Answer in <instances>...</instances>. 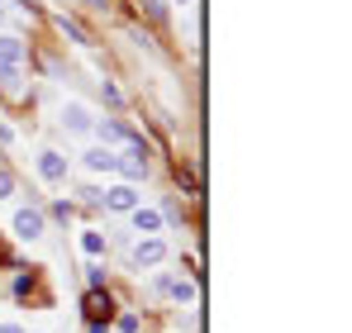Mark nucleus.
<instances>
[{
	"label": "nucleus",
	"mask_w": 352,
	"mask_h": 333,
	"mask_svg": "<svg viewBox=\"0 0 352 333\" xmlns=\"http://www.w3.org/2000/svg\"><path fill=\"white\" fill-rule=\"evenodd\" d=\"M86 319H91V324H110V319H115L110 290H91V295H86Z\"/></svg>",
	"instance_id": "f257e3e1"
},
{
	"label": "nucleus",
	"mask_w": 352,
	"mask_h": 333,
	"mask_svg": "<svg viewBox=\"0 0 352 333\" xmlns=\"http://www.w3.org/2000/svg\"><path fill=\"white\" fill-rule=\"evenodd\" d=\"M14 233H19V238H38V233H43V215H38V210H19V215H14Z\"/></svg>",
	"instance_id": "f03ea898"
},
{
	"label": "nucleus",
	"mask_w": 352,
	"mask_h": 333,
	"mask_svg": "<svg viewBox=\"0 0 352 333\" xmlns=\"http://www.w3.org/2000/svg\"><path fill=\"white\" fill-rule=\"evenodd\" d=\"M162 257H167V248H162L157 238H148V243H138V253H133V262H138V267H157Z\"/></svg>",
	"instance_id": "7ed1b4c3"
},
{
	"label": "nucleus",
	"mask_w": 352,
	"mask_h": 333,
	"mask_svg": "<svg viewBox=\"0 0 352 333\" xmlns=\"http://www.w3.org/2000/svg\"><path fill=\"white\" fill-rule=\"evenodd\" d=\"M19 62H24V43L10 39V34H0V67H19Z\"/></svg>",
	"instance_id": "20e7f679"
},
{
	"label": "nucleus",
	"mask_w": 352,
	"mask_h": 333,
	"mask_svg": "<svg viewBox=\"0 0 352 333\" xmlns=\"http://www.w3.org/2000/svg\"><path fill=\"white\" fill-rule=\"evenodd\" d=\"M86 166L91 171H119V158L110 148H96V153H86Z\"/></svg>",
	"instance_id": "39448f33"
},
{
	"label": "nucleus",
	"mask_w": 352,
	"mask_h": 333,
	"mask_svg": "<svg viewBox=\"0 0 352 333\" xmlns=\"http://www.w3.org/2000/svg\"><path fill=\"white\" fill-rule=\"evenodd\" d=\"M38 171H43L48 181H62V176H67V162H62L58 153H43V158H38Z\"/></svg>",
	"instance_id": "423d86ee"
},
{
	"label": "nucleus",
	"mask_w": 352,
	"mask_h": 333,
	"mask_svg": "<svg viewBox=\"0 0 352 333\" xmlns=\"http://www.w3.org/2000/svg\"><path fill=\"white\" fill-rule=\"evenodd\" d=\"M62 119H67V129H72V133H86V129H91V114L81 110V105H67Z\"/></svg>",
	"instance_id": "0eeeda50"
},
{
	"label": "nucleus",
	"mask_w": 352,
	"mask_h": 333,
	"mask_svg": "<svg viewBox=\"0 0 352 333\" xmlns=\"http://www.w3.org/2000/svg\"><path fill=\"white\" fill-rule=\"evenodd\" d=\"M133 205H138L133 186H115V191H110V210H133Z\"/></svg>",
	"instance_id": "6e6552de"
},
{
	"label": "nucleus",
	"mask_w": 352,
	"mask_h": 333,
	"mask_svg": "<svg viewBox=\"0 0 352 333\" xmlns=\"http://www.w3.org/2000/svg\"><path fill=\"white\" fill-rule=\"evenodd\" d=\"M157 290H167V295H172V300H190V295H195V286H190V281H157Z\"/></svg>",
	"instance_id": "1a4fd4ad"
},
{
	"label": "nucleus",
	"mask_w": 352,
	"mask_h": 333,
	"mask_svg": "<svg viewBox=\"0 0 352 333\" xmlns=\"http://www.w3.org/2000/svg\"><path fill=\"white\" fill-rule=\"evenodd\" d=\"M133 224H138V233H157V215H153V210H138V215H133Z\"/></svg>",
	"instance_id": "9d476101"
},
{
	"label": "nucleus",
	"mask_w": 352,
	"mask_h": 333,
	"mask_svg": "<svg viewBox=\"0 0 352 333\" xmlns=\"http://www.w3.org/2000/svg\"><path fill=\"white\" fill-rule=\"evenodd\" d=\"M81 248H86L91 257H100V253H105V238H100V233H81Z\"/></svg>",
	"instance_id": "9b49d317"
},
{
	"label": "nucleus",
	"mask_w": 352,
	"mask_h": 333,
	"mask_svg": "<svg viewBox=\"0 0 352 333\" xmlns=\"http://www.w3.org/2000/svg\"><path fill=\"white\" fill-rule=\"evenodd\" d=\"M62 34H72V39H76V43H91V34H86V29H81V24H76V19H62Z\"/></svg>",
	"instance_id": "f8f14e48"
},
{
	"label": "nucleus",
	"mask_w": 352,
	"mask_h": 333,
	"mask_svg": "<svg viewBox=\"0 0 352 333\" xmlns=\"http://www.w3.org/2000/svg\"><path fill=\"white\" fill-rule=\"evenodd\" d=\"M86 281H91V290H100L105 286V267H86Z\"/></svg>",
	"instance_id": "ddd939ff"
},
{
	"label": "nucleus",
	"mask_w": 352,
	"mask_h": 333,
	"mask_svg": "<svg viewBox=\"0 0 352 333\" xmlns=\"http://www.w3.org/2000/svg\"><path fill=\"white\" fill-rule=\"evenodd\" d=\"M5 195H14V176L0 166V200H5Z\"/></svg>",
	"instance_id": "4468645a"
},
{
	"label": "nucleus",
	"mask_w": 352,
	"mask_h": 333,
	"mask_svg": "<svg viewBox=\"0 0 352 333\" xmlns=\"http://www.w3.org/2000/svg\"><path fill=\"white\" fill-rule=\"evenodd\" d=\"M138 329V314H119V333H133Z\"/></svg>",
	"instance_id": "2eb2a0df"
},
{
	"label": "nucleus",
	"mask_w": 352,
	"mask_h": 333,
	"mask_svg": "<svg viewBox=\"0 0 352 333\" xmlns=\"http://www.w3.org/2000/svg\"><path fill=\"white\" fill-rule=\"evenodd\" d=\"M0 143H10V129H5V124H0Z\"/></svg>",
	"instance_id": "dca6fc26"
},
{
	"label": "nucleus",
	"mask_w": 352,
	"mask_h": 333,
	"mask_svg": "<svg viewBox=\"0 0 352 333\" xmlns=\"http://www.w3.org/2000/svg\"><path fill=\"white\" fill-rule=\"evenodd\" d=\"M0 333H19V329H14V324H5V329H0Z\"/></svg>",
	"instance_id": "f3484780"
},
{
	"label": "nucleus",
	"mask_w": 352,
	"mask_h": 333,
	"mask_svg": "<svg viewBox=\"0 0 352 333\" xmlns=\"http://www.w3.org/2000/svg\"><path fill=\"white\" fill-rule=\"evenodd\" d=\"M0 262H5V248H0Z\"/></svg>",
	"instance_id": "a211bd4d"
}]
</instances>
